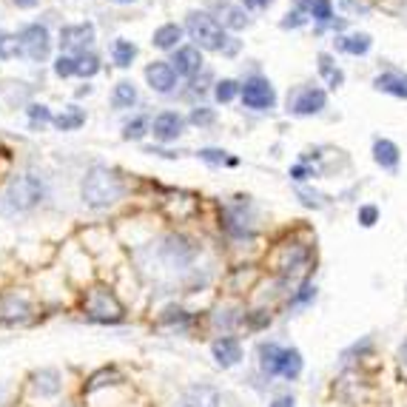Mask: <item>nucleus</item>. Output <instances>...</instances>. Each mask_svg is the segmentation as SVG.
Wrapping results in <instances>:
<instances>
[{
	"instance_id": "2f4dec72",
	"label": "nucleus",
	"mask_w": 407,
	"mask_h": 407,
	"mask_svg": "<svg viewBox=\"0 0 407 407\" xmlns=\"http://www.w3.org/2000/svg\"><path fill=\"white\" fill-rule=\"evenodd\" d=\"M376 220H379V208H376V205H362V208H359V225L373 228Z\"/></svg>"
},
{
	"instance_id": "f704fd0d",
	"label": "nucleus",
	"mask_w": 407,
	"mask_h": 407,
	"mask_svg": "<svg viewBox=\"0 0 407 407\" xmlns=\"http://www.w3.org/2000/svg\"><path fill=\"white\" fill-rule=\"evenodd\" d=\"M29 117H32L35 123H49V120H51V114L46 112L43 105H32V108H29Z\"/></svg>"
},
{
	"instance_id": "7ed1b4c3",
	"label": "nucleus",
	"mask_w": 407,
	"mask_h": 407,
	"mask_svg": "<svg viewBox=\"0 0 407 407\" xmlns=\"http://www.w3.org/2000/svg\"><path fill=\"white\" fill-rule=\"evenodd\" d=\"M86 313L97 322H120L123 319V305L117 296L105 288H92L86 293Z\"/></svg>"
},
{
	"instance_id": "c85d7f7f",
	"label": "nucleus",
	"mask_w": 407,
	"mask_h": 407,
	"mask_svg": "<svg viewBox=\"0 0 407 407\" xmlns=\"http://www.w3.org/2000/svg\"><path fill=\"white\" fill-rule=\"evenodd\" d=\"M319 63H322V74H328V80H331V86L336 89V86H342V80H345V74L336 69L334 71V66H331V58H328V54H322V58H319Z\"/></svg>"
},
{
	"instance_id": "5701e85b",
	"label": "nucleus",
	"mask_w": 407,
	"mask_h": 407,
	"mask_svg": "<svg viewBox=\"0 0 407 407\" xmlns=\"http://www.w3.org/2000/svg\"><path fill=\"white\" fill-rule=\"evenodd\" d=\"M134 58H137V46H134V43H128V40H117V43H114V63H117L120 69L131 66Z\"/></svg>"
},
{
	"instance_id": "f257e3e1",
	"label": "nucleus",
	"mask_w": 407,
	"mask_h": 407,
	"mask_svg": "<svg viewBox=\"0 0 407 407\" xmlns=\"http://www.w3.org/2000/svg\"><path fill=\"white\" fill-rule=\"evenodd\" d=\"M123 194V182L114 171H108V168H92L83 180V200L92 205V208H105V205H112L117 202Z\"/></svg>"
},
{
	"instance_id": "9d476101",
	"label": "nucleus",
	"mask_w": 407,
	"mask_h": 407,
	"mask_svg": "<svg viewBox=\"0 0 407 407\" xmlns=\"http://www.w3.org/2000/svg\"><path fill=\"white\" fill-rule=\"evenodd\" d=\"M23 319H29V305L15 293L0 296V322L12 324V322H23Z\"/></svg>"
},
{
	"instance_id": "7c9ffc66",
	"label": "nucleus",
	"mask_w": 407,
	"mask_h": 407,
	"mask_svg": "<svg viewBox=\"0 0 407 407\" xmlns=\"http://www.w3.org/2000/svg\"><path fill=\"white\" fill-rule=\"evenodd\" d=\"M54 71H58V77H71V74H77V60H71V58H58V63H54Z\"/></svg>"
},
{
	"instance_id": "72a5a7b5",
	"label": "nucleus",
	"mask_w": 407,
	"mask_h": 407,
	"mask_svg": "<svg viewBox=\"0 0 407 407\" xmlns=\"http://www.w3.org/2000/svg\"><path fill=\"white\" fill-rule=\"evenodd\" d=\"M143 128H146L143 120L128 123V125H125V140H140V137H143Z\"/></svg>"
},
{
	"instance_id": "a19ab883",
	"label": "nucleus",
	"mask_w": 407,
	"mask_h": 407,
	"mask_svg": "<svg viewBox=\"0 0 407 407\" xmlns=\"http://www.w3.org/2000/svg\"><path fill=\"white\" fill-rule=\"evenodd\" d=\"M15 3H17L20 9H32V6L37 3V0H15Z\"/></svg>"
},
{
	"instance_id": "c9c22d12",
	"label": "nucleus",
	"mask_w": 407,
	"mask_h": 407,
	"mask_svg": "<svg viewBox=\"0 0 407 407\" xmlns=\"http://www.w3.org/2000/svg\"><path fill=\"white\" fill-rule=\"evenodd\" d=\"M313 293H316V288H311V285H305V288H302L300 293H296V296H293V300H291V302H293V305H302V302H308V300H313Z\"/></svg>"
},
{
	"instance_id": "4c0bfd02",
	"label": "nucleus",
	"mask_w": 407,
	"mask_h": 407,
	"mask_svg": "<svg viewBox=\"0 0 407 407\" xmlns=\"http://www.w3.org/2000/svg\"><path fill=\"white\" fill-rule=\"evenodd\" d=\"M211 120H214L211 112H194V114H191V123H197V125H200V123H211Z\"/></svg>"
},
{
	"instance_id": "cd10ccee",
	"label": "nucleus",
	"mask_w": 407,
	"mask_h": 407,
	"mask_svg": "<svg viewBox=\"0 0 407 407\" xmlns=\"http://www.w3.org/2000/svg\"><path fill=\"white\" fill-rule=\"evenodd\" d=\"M20 49H23V46H20V37H12V35L0 37V58H3V60L15 58V54H17Z\"/></svg>"
},
{
	"instance_id": "ea45409f",
	"label": "nucleus",
	"mask_w": 407,
	"mask_h": 407,
	"mask_svg": "<svg viewBox=\"0 0 407 407\" xmlns=\"http://www.w3.org/2000/svg\"><path fill=\"white\" fill-rule=\"evenodd\" d=\"M270 407H293V399H291V396H282V399H277Z\"/></svg>"
},
{
	"instance_id": "f3484780",
	"label": "nucleus",
	"mask_w": 407,
	"mask_h": 407,
	"mask_svg": "<svg viewBox=\"0 0 407 407\" xmlns=\"http://www.w3.org/2000/svg\"><path fill=\"white\" fill-rule=\"evenodd\" d=\"M282 354H285V347H279V345H274V342H265L262 347H259V365H262V370L268 373V376H277L279 373V362H282Z\"/></svg>"
},
{
	"instance_id": "c03bdc74",
	"label": "nucleus",
	"mask_w": 407,
	"mask_h": 407,
	"mask_svg": "<svg viewBox=\"0 0 407 407\" xmlns=\"http://www.w3.org/2000/svg\"><path fill=\"white\" fill-rule=\"evenodd\" d=\"M265 3H270V0H259V6H265Z\"/></svg>"
},
{
	"instance_id": "f8f14e48",
	"label": "nucleus",
	"mask_w": 407,
	"mask_h": 407,
	"mask_svg": "<svg viewBox=\"0 0 407 407\" xmlns=\"http://www.w3.org/2000/svg\"><path fill=\"white\" fill-rule=\"evenodd\" d=\"M94 37V26L92 23H83V26H69V29H63L60 35V43L63 49H86Z\"/></svg>"
},
{
	"instance_id": "39448f33",
	"label": "nucleus",
	"mask_w": 407,
	"mask_h": 407,
	"mask_svg": "<svg viewBox=\"0 0 407 407\" xmlns=\"http://www.w3.org/2000/svg\"><path fill=\"white\" fill-rule=\"evenodd\" d=\"M242 103L248 108H257V112H265V108H274L277 94L270 89L268 80L251 77V80H245V86H242Z\"/></svg>"
},
{
	"instance_id": "ddd939ff",
	"label": "nucleus",
	"mask_w": 407,
	"mask_h": 407,
	"mask_svg": "<svg viewBox=\"0 0 407 407\" xmlns=\"http://www.w3.org/2000/svg\"><path fill=\"white\" fill-rule=\"evenodd\" d=\"M324 92H319V89H305L300 97H296V103H293V112L296 114H302V117H308V114H319L322 108H324Z\"/></svg>"
},
{
	"instance_id": "1a4fd4ad",
	"label": "nucleus",
	"mask_w": 407,
	"mask_h": 407,
	"mask_svg": "<svg viewBox=\"0 0 407 407\" xmlns=\"http://www.w3.org/2000/svg\"><path fill=\"white\" fill-rule=\"evenodd\" d=\"M211 354H214L216 365L231 367V365H236V362L242 359V347H239V342H236V339H231V336H223V339H216V342H214Z\"/></svg>"
},
{
	"instance_id": "6e6552de",
	"label": "nucleus",
	"mask_w": 407,
	"mask_h": 407,
	"mask_svg": "<svg viewBox=\"0 0 407 407\" xmlns=\"http://www.w3.org/2000/svg\"><path fill=\"white\" fill-rule=\"evenodd\" d=\"M146 80H148V86L154 89V92H171L174 89V83H177V71H174V66L171 63H151L148 69H146Z\"/></svg>"
},
{
	"instance_id": "423d86ee",
	"label": "nucleus",
	"mask_w": 407,
	"mask_h": 407,
	"mask_svg": "<svg viewBox=\"0 0 407 407\" xmlns=\"http://www.w3.org/2000/svg\"><path fill=\"white\" fill-rule=\"evenodd\" d=\"M20 46H23L26 54H29V60L43 63L49 58L51 40H49V32L43 29V26H26V29L20 32Z\"/></svg>"
},
{
	"instance_id": "4468645a",
	"label": "nucleus",
	"mask_w": 407,
	"mask_h": 407,
	"mask_svg": "<svg viewBox=\"0 0 407 407\" xmlns=\"http://www.w3.org/2000/svg\"><path fill=\"white\" fill-rule=\"evenodd\" d=\"M373 86L379 92H388L393 97H404L407 100V74H399V71H388V74H379L373 80Z\"/></svg>"
},
{
	"instance_id": "20e7f679",
	"label": "nucleus",
	"mask_w": 407,
	"mask_h": 407,
	"mask_svg": "<svg viewBox=\"0 0 407 407\" xmlns=\"http://www.w3.org/2000/svg\"><path fill=\"white\" fill-rule=\"evenodd\" d=\"M40 197H43V185H40L35 177H17V180L9 185V194H6L9 205L17 208V211L35 208V205L40 202Z\"/></svg>"
},
{
	"instance_id": "a211bd4d",
	"label": "nucleus",
	"mask_w": 407,
	"mask_h": 407,
	"mask_svg": "<svg viewBox=\"0 0 407 407\" xmlns=\"http://www.w3.org/2000/svg\"><path fill=\"white\" fill-rule=\"evenodd\" d=\"M35 393L49 399V396H58L60 393V373L58 370H40L35 376Z\"/></svg>"
},
{
	"instance_id": "393cba45",
	"label": "nucleus",
	"mask_w": 407,
	"mask_h": 407,
	"mask_svg": "<svg viewBox=\"0 0 407 407\" xmlns=\"http://www.w3.org/2000/svg\"><path fill=\"white\" fill-rule=\"evenodd\" d=\"M339 46H342V51H347V54H365V51L370 49V37H367V35H350V37H345Z\"/></svg>"
},
{
	"instance_id": "a18cd8bd",
	"label": "nucleus",
	"mask_w": 407,
	"mask_h": 407,
	"mask_svg": "<svg viewBox=\"0 0 407 407\" xmlns=\"http://www.w3.org/2000/svg\"><path fill=\"white\" fill-rule=\"evenodd\" d=\"M117 3H131V0H117Z\"/></svg>"
},
{
	"instance_id": "9b49d317",
	"label": "nucleus",
	"mask_w": 407,
	"mask_h": 407,
	"mask_svg": "<svg viewBox=\"0 0 407 407\" xmlns=\"http://www.w3.org/2000/svg\"><path fill=\"white\" fill-rule=\"evenodd\" d=\"M154 137L157 140H162V143H171V140H177L180 134H182V117H177V114H159L157 120H154Z\"/></svg>"
},
{
	"instance_id": "bb28decb",
	"label": "nucleus",
	"mask_w": 407,
	"mask_h": 407,
	"mask_svg": "<svg viewBox=\"0 0 407 407\" xmlns=\"http://www.w3.org/2000/svg\"><path fill=\"white\" fill-rule=\"evenodd\" d=\"M97 69H100V60L94 58V54H83V58L77 60V74L80 77H92V74H97Z\"/></svg>"
},
{
	"instance_id": "dca6fc26",
	"label": "nucleus",
	"mask_w": 407,
	"mask_h": 407,
	"mask_svg": "<svg viewBox=\"0 0 407 407\" xmlns=\"http://www.w3.org/2000/svg\"><path fill=\"white\" fill-rule=\"evenodd\" d=\"M373 159H376L382 168L396 171V166H399V148H396V143H390V140H376V146H373Z\"/></svg>"
},
{
	"instance_id": "f03ea898",
	"label": "nucleus",
	"mask_w": 407,
	"mask_h": 407,
	"mask_svg": "<svg viewBox=\"0 0 407 407\" xmlns=\"http://www.w3.org/2000/svg\"><path fill=\"white\" fill-rule=\"evenodd\" d=\"M188 35H191V40H197L202 49H225V40H228L220 29V23L208 15H200V12L188 15Z\"/></svg>"
},
{
	"instance_id": "0eeeda50",
	"label": "nucleus",
	"mask_w": 407,
	"mask_h": 407,
	"mask_svg": "<svg viewBox=\"0 0 407 407\" xmlns=\"http://www.w3.org/2000/svg\"><path fill=\"white\" fill-rule=\"evenodd\" d=\"M223 396L211 385H191L180 396V407H220Z\"/></svg>"
},
{
	"instance_id": "58836bf2",
	"label": "nucleus",
	"mask_w": 407,
	"mask_h": 407,
	"mask_svg": "<svg viewBox=\"0 0 407 407\" xmlns=\"http://www.w3.org/2000/svg\"><path fill=\"white\" fill-rule=\"evenodd\" d=\"M302 23H305V20H302L300 15H296V12H293V15H288V20H285L282 26H285V29H291V26H302Z\"/></svg>"
},
{
	"instance_id": "6ab92c4d",
	"label": "nucleus",
	"mask_w": 407,
	"mask_h": 407,
	"mask_svg": "<svg viewBox=\"0 0 407 407\" xmlns=\"http://www.w3.org/2000/svg\"><path fill=\"white\" fill-rule=\"evenodd\" d=\"M302 373V354L296 347L285 350L282 354V362H279V373L277 376H285V379H296Z\"/></svg>"
},
{
	"instance_id": "79ce46f5",
	"label": "nucleus",
	"mask_w": 407,
	"mask_h": 407,
	"mask_svg": "<svg viewBox=\"0 0 407 407\" xmlns=\"http://www.w3.org/2000/svg\"><path fill=\"white\" fill-rule=\"evenodd\" d=\"M305 174H308L305 168H293V177H296V180H305Z\"/></svg>"
},
{
	"instance_id": "aec40b11",
	"label": "nucleus",
	"mask_w": 407,
	"mask_h": 407,
	"mask_svg": "<svg viewBox=\"0 0 407 407\" xmlns=\"http://www.w3.org/2000/svg\"><path fill=\"white\" fill-rule=\"evenodd\" d=\"M180 37H182V29H180V26H174V23L159 26V29L154 32V46H157V49H174Z\"/></svg>"
},
{
	"instance_id": "2eb2a0df",
	"label": "nucleus",
	"mask_w": 407,
	"mask_h": 407,
	"mask_svg": "<svg viewBox=\"0 0 407 407\" xmlns=\"http://www.w3.org/2000/svg\"><path fill=\"white\" fill-rule=\"evenodd\" d=\"M174 71L177 74H185V77H191V74H197L200 71V66H202V58H200V51L197 49H180L177 54H174Z\"/></svg>"
},
{
	"instance_id": "37998d69",
	"label": "nucleus",
	"mask_w": 407,
	"mask_h": 407,
	"mask_svg": "<svg viewBox=\"0 0 407 407\" xmlns=\"http://www.w3.org/2000/svg\"><path fill=\"white\" fill-rule=\"evenodd\" d=\"M399 356H401V362H404V365H407V342H404V345H401V350H399Z\"/></svg>"
},
{
	"instance_id": "c756f323",
	"label": "nucleus",
	"mask_w": 407,
	"mask_h": 407,
	"mask_svg": "<svg viewBox=\"0 0 407 407\" xmlns=\"http://www.w3.org/2000/svg\"><path fill=\"white\" fill-rule=\"evenodd\" d=\"M311 15L322 23H328L334 17V9H331V0H313V6H311Z\"/></svg>"
},
{
	"instance_id": "e433bc0d",
	"label": "nucleus",
	"mask_w": 407,
	"mask_h": 407,
	"mask_svg": "<svg viewBox=\"0 0 407 407\" xmlns=\"http://www.w3.org/2000/svg\"><path fill=\"white\" fill-rule=\"evenodd\" d=\"M200 157H202V159H208V162H223V151H214V148L200 151Z\"/></svg>"
},
{
	"instance_id": "473e14b6",
	"label": "nucleus",
	"mask_w": 407,
	"mask_h": 407,
	"mask_svg": "<svg viewBox=\"0 0 407 407\" xmlns=\"http://www.w3.org/2000/svg\"><path fill=\"white\" fill-rule=\"evenodd\" d=\"M234 94H236V83H234V80H223V83H216V100H220V103L234 100Z\"/></svg>"
},
{
	"instance_id": "412c9836",
	"label": "nucleus",
	"mask_w": 407,
	"mask_h": 407,
	"mask_svg": "<svg viewBox=\"0 0 407 407\" xmlns=\"http://www.w3.org/2000/svg\"><path fill=\"white\" fill-rule=\"evenodd\" d=\"M216 6H220V17H223V23L228 26V29H245L248 26V17H245L242 9L231 6V3H216Z\"/></svg>"
},
{
	"instance_id": "4be33fe9",
	"label": "nucleus",
	"mask_w": 407,
	"mask_h": 407,
	"mask_svg": "<svg viewBox=\"0 0 407 407\" xmlns=\"http://www.w3.org/2000/svg\"><path fill=\"white\" fill-rule=\"evenodd\" d=\"M117 382H123V376L112 367V370H100V373H94L92 379H89V385H86V393H94V390H100V388H105V385H117Z\"/></svg>"
},
{
	"instance_id": "b1692460",
	"label": "nucleus",
	"mask_w": 407,
	"mask_h": 407,
	"mask_svg": "<svg viewBox=\"0 0 407 407\" xmlns=\"http://www.w3.org/2000/svg\"><path fill=\"white\" fill-rule=\"evenodd\" d=\"M83 112L80 108H71V112H66V114H60V117H54V125H58L60 131H71V128H80L83 125Z\"/></svg>"
},
{
	"instance_id": "a878e982",
	"label": "nucleus",
	"mask_w": 407,
	"mask_h": 407,
	"mask_svg": "<svg viewBox=\"0 0 407 407\" xmlns=\"http://www.w3.org/2000/svg\"><path fill=\"white\" fill-rule=\"evenodd\" d=\"M134 100H137V89H134L131 83H120L114 89V105L117 108H128V105H134Z\"/></svg>"
}]
</instances>
